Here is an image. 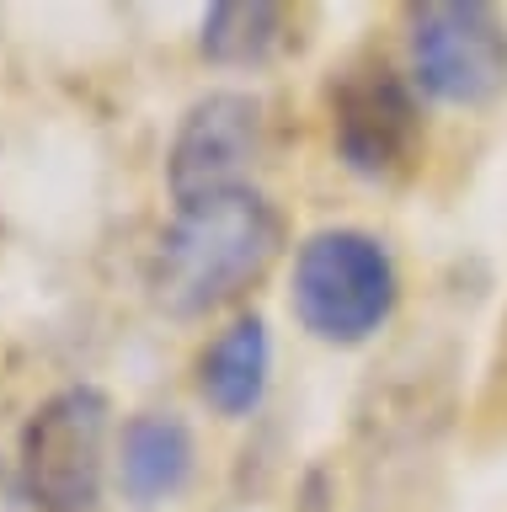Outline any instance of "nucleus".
<instances>
[{
    "mask_svg": "<svg viewBox=\"0 0 507 512\" xmlns=\"http://www.w3.org/2000/svg\"><path fill=\"white\" fill-rule=\"evenodd\" d=\"M198 470V443L193 427L177 411H134L118 438V491L123 502L150 512L166 507L187 491Z\"/></svg>",
    "mask_w": 507,
    "mask_h": 512,
    "instance_id": "7",
    "label": "nucleus"
},
{
    "mask_svg": "<svg viewBox=\"0 0 507 512\" xmlns=\"http://www.w3.org/2000/svg\"><path fill=\"white\" fill-rule=\"evenodd\" d=\"M411 80L433 102L491 107L507 91V16L486 0H433L406 11Z\"/></svg>",
    "mask_w": 507,
    "mask_h": 512,
    "instance_id": "4",
    "label": "nucleus"
},
{
    "mask_svg": "<svg viewBox=\"0 0 507 512\" xmlns=\"http://www.w3.org/2000/svg\"><path fill=\"white\" fill-rule=\"evenodd\" d=\"M326 112H331V150L363 182H390L417 160L422 144L417 91L385 59L342 64L326 91Z\"/></svg>",
    "mask_w": 507,
    "mask_h": 512,
    "instance_id": "5",
    "label": "nucleus"
},
{
    "mask_svg": "<svg viewBox=\"0 0 507 512\" xmlns=\"http://www.w3.org/2000/svg\"><path fill=\"white\" fill-rule=\"evenodd\" d=\"M283 251V214L262 198L257 187H235L219 198L182 203L171 224L155 235L145 283L155 310L171 320H203L225 310L262 283Z\"/></svg>",
    "mask_w": 507,
    "mask_h": 512,
    "instance_id": "1",
    "label": "nucleus"
},
{
    "mask_svg": "<svg viewBox=\"0 0 507 512\" xmlns=\"http://www.w3.org/2000/svg\"><path fill=\"white\" fill-rule=\"evenodd\" d=\"M401 299V272L369 230H315L294 251L289 310L315 342L363 347L385 331Z\"/></svg>",
    "mask_w": 507,
    "mask_h": 512,
    "instance_id": "2",
    "label": "nucleus"
},
{
    "mask_svg": "<svg viewBox=\"0 0 507 512\" xmlns=\"http://www.w3.org/2000/svg\"><path fill=\"white\" fill-rule=\"evenodd\" d=\"M267 150V107L251 91H209L182 112L166 150V187L171 198L198 203L219 192L251 187V171Z\"/></svg>",
    "mask_w": 507,
    "mask_h": 512,
    "instance_id": "6",
    "label": "nucleus"
},
{
    "mask_svg": "<svg viewBox=\"0 0 507 512\" xmlns=\"http://www.w3.org/2000/svg\"><path fill=\"white\" fill-rule=\"evenodd\" d=\"M267 374H273V336H267L262 315H241L198 352V395L209 411L241 422L262 406Z\"/></svg>",
    "mask_w": 507,
    "mask_h": 512,
    "instance_id": "8",
    "label": "nucleus"
},
{
    "mask_svg": "<svg viewBox=\"0 0 507 512\" xmlns=\"http://www.w3.org/2000/svg\"><path fill=\"white\" fill-rule=\"evenodd\" d=\"M113 400L102 384H65L22 422L17 480L33 512H97L107 486Z\"/></svg>",
    "mask_w": 507,
    "mask_h": 512,
    "instance_id": "3",
    "label": "nucleus"
},
{
    "mask_svg": "<svg viewBox=\"0 0 507 512\" xmlns=\"http://www.w3.org/2000/svg\"><path fill=\"white\" fill-rule=\"evenodd\" d=\"M289 11L283 6H267V0H225V6H209L203 11V32H198V48L209 64H225V70H257L283 48L289 38Z\"/></svg>",
    "mask_w": 507,
    "mask_h": 512,
    "instance_id": "9",
    "label": "nucleus"
}]
</instances>
